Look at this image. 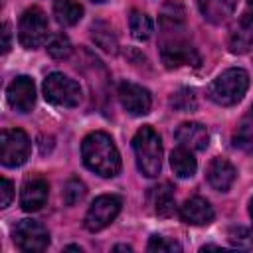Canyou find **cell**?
Returning a JSON list of instances; mask_svg holds the SVG:
<instances>
[{"mask_svg":"<svg viewBox=\"0 0 253 253\" xmlns=\"http://www.w3.org/2000/svg\"><path fill=\"white\" fill-rule=\"evenodd\" d=\"M233 146L245 152H253V126H249L247 123H241L237 132L233 134Z\"/></svg>","mask_w":253,"mask_h":253,"instance_id":"83f0119b","label":"cell"},{"mask_svg":"<svg viewBox=\"0 0 253 253\" xmlns=\"http://www.w3.org/2000/svg\"><path fill=\"white\" fill-rule=\"evenodd\" d=\"M91 38H93V42L101 49H105L109 53H115L117 51V38L113 34V28L107 22H93V26H91Z\"/></svg>","mask_w":253,"mask_h":253,"instance_id":"7402d4cb","label":"cell"},{"mask_svg":"<svg viewBox=\"0 0 253 253\" xmlns=\"http://www.w3.org/2000/svg\"><path fill=\"white\" fill-rule=\"evenodd\" d=\"M235 168L225 158H213L206 170V180L215 192H227L235 180Z\"/></svg>","mask_w":253,"mask_h":253,"instance_id":"9a60e30c","label":"cell"},{"mask_svg":"<svg viewBox=\"0 0 253 253\" xmlns=\"http://www.w3.org/2000/svg\"><path fill=\"white\" fill-rule=\"evenodd\" d=\"M30 156V138L22 128H4L0 132V160L8 168L22 166Z\"/></svg>","mask_w":253,"mask_h":253,"instance_id":"5b68a950","label":"cell"},{"mask_svg":"<svg viewBox=\"0 0 253 253\" xmlns=\"http://www.w3.org/2000/svg\"><path fill=\"white\" fill-rule=\"evenodd\" d=\"M198 6H200L202 16L208 22L221 24L233 14L237 0H198Z\"/></svg>","mask_w":253,"mask_h":253,"instance_id":"2e32d148","label":"cell"},{"mask_svg":"<svg viewBox=\"0 0 253 253\" xmlns=\"http://www.w3.org/2000/svg\"><path fill=\"white\" fill-rule=\"evenodd\" d=\"M47 53L53 59H65V57H69V53H71V42H69V38L63 36V34H55L49 40V43H47Z\"/></svg>","mask_w":253,"mask_h":253,"instance_id":"4316f807","label":"cell"},{"mask_svg":"<svg viewBox=\"0 0 253 253\" xmlns=\"http://www.w3.org/2000/svg\"><path fill=\"white\" fill-rule=\"evenodd\" d=\"M227 239L237 249H253V229L249 227H243V225L231 227L227 233Z\"/></svg>","mask_w":253,"mask_h":253,"instance_id":"484cf974","label":"cell"},{"mask_svg":"<svg viewBox=\"0 0 253 253\" xmlns=\"http://www.w3.org/2000/svg\"><path fill=\"white\" fill-rule=\"evenodd\" d=\"M148 251H158V253H168V251H180L182 247L176 243V241H170L162 235H152L148 245H146Z\"/></svg>","mask_w":253,"mask_h":253,"instance_id":"f1b7e54d","label":"cell"},{"mask_svg":"<svg viewBox=\"0 0 253 253\" xmlns=\"http://www.w3.org/2000/svg\"><path fill=\"white\" fill-rule=\"evenodd\" d=\"M91 2H97V4H101V2H105V0H91Z\"/></svg>","mask_w":253,"mask_h":253,"instance_id":"8d00e7d4","label":"cell"},{"mask_svg":"<svg viewBox=\"0 0 253 253\" xmlns=\"http://www.w3.org/2000/svg\"><path fill=\"white\" fill-rule=\"evenodd\" d=\"M43 97L57 107H75L81 101V87L63 73H49L43 79Z\"/></svg>","mask_w":253,"mask_h":253,"instance_id":"277c9868","label":"cell"},{"mask_svg":"<svg viewBox=\"0 0 253 253\" xmlns=\"http://www.w3.org/2000/svg\"><path fill=\"white\" fill-rule=\"evenodd\" d=\"M47 38V18L43 14L42 8L32 6L28 8L22 18H20V26H18V40L24 47L34 49L40 47Z\"/></svg>","mask_w":253,"mask_h":253,"instance_id":"8992f818","label":"cell"},{"mask_svg":"<svg viewBox=\"0 0 253 253\" xmlns=\"http://www.w3.org/2000/svg\"><path fill=\"white\" fill-rule=\"evenodd\" d=\"M152 206H154V213L160 217H170L174 213L176 204H174V192L170 184H160L152 188Z\"/></svg>","mask_w":253,"mask_h":253,"instance_id":"d6986e66","label":"cell"},{"mask_svg":"<svg viewBox=\"0 0 253 253\" xmlns=\"http://www.w3.org/2000/svg\"><path fill=\"white\" fill-rule=\"evenodd\" d=\"M2 200H0V208H8L10 202H12V196H14V186L8 178H2Z\"/></svg>","mask_w":253,"mask_h":253,"instance_id":"f546056e","label":"cell"},{"mask_svg":"<svg viewBox=\"0 0 253 253\" xmlns=\"http://www.w3.org/2000/svg\"><path fill=\"white\" fill-rule=\"evenodd\" d=\"M243 123H247L249 126H253V103H251V107H249V113H247V117H245V121Z\"/></svg>","mask_w":253,"mask_h":253,"instance_id":"d6a6232c","label":"cell"},{"mask_svg":"<svg viewBox=\"0 0 253 253\" xmlns=\"http://www.w3.org/2000/svg\"><path fill=\"white\" fill-rule=\"evenodd\" d=\"M81 158H83V164L91 172H95V174H99L103 178H113L121 170L119 150H117L113 138L107 132H101V130L89 132L83 138V142H81Z\"/></svg>","mask_w":253,"mask_h":253,"instance_id":"6da1fadb","label":"cell"},{"mask_svg":"<svg viewBox=\"0 0 253 253\" xmlns=\"http://www.w3.org/2000/svg\"><path fill=\"white\" fill-rule=\"evenodd\" d=\"M174 136H176L178 144L188 150H206L208 142H210L208 128L202 123H182L176 128Z\"/></svg>","mask_w":253,"mask_h":253,"instance_id":"5bb4252c","label":"cell"},{"mask_svg":"<svg viewBox=\"0 0 253 253\" xmlns=\"http://www.w3.org/2000/svg\"><path fill=\"white\" fill-rule=\"evenodd\" d=\"M128 28H130L132 38L142 42V40H148L150 34H152V20L144 12L132 10L130 16H128Z\"/></svg>","mask_w":253,"mask_h":253,"instance_id":"603a6c76","label":"cell"},{"mask_svg":"<svg viewBox=\"0 0 253 253\" xmlns=\"http://www.w3.org/2000/svg\"><path fill=\"white\" fill-rule=\"evenodd\" d=\"M113 251H132V249H130L128 245H115Z\"/></svg>","mask_w":253,"mask_h":253,"instance_id":"836d02e7","label":"cell"},{"mask_svg":"<svg viewBox=\"0 0 253 253\" xmlns=\"http://www.w3.org/2000/svg\"><path fill=\"white\" fill-rule=\"evenodd\" d=\"M117 95H119V101H121L123 109L128 115L140 117V115H146L150 111L152 99H150V93L142 85H136V83H130V81H123L119 85V93Z\"/></svg>","mask_w":253,"mask_h":253,"instance_id":"30bf717a","label":"cell"},{"mask_svg":"<svg viewBox=\"0 0 253 253\" xmlns=\"http://www.w3.org/2000/svg\"><path fill=\"white\" fill-rule=\"evenodd\" d=\"M227 45L231 53H247L253 47V26L239 20L235 28L229 32Z\"/></svg>","mask_w":253,"mask_h":253,"instance_id":"e0dca14e","label":"cell"},{"mask_svg":"<svg viewBox=\"0 0 253 253\" xmlns=\"http://www.w3.org/2000/svg\"><path fill=\"white\" fill-rule=\"evenodd\" d=\"M2 40H4V42H2V51L6 53V51L10 49V26H8V24L2 26Z\"/></svg>","mask_w":253,"mask_h":253,"instance_id":"4dcf8cb0","label":"cell"},{"mask_svg":"<svg viewBox=\"0 0 253 253\" xmlns=\"http://www.w3.org/2000/svg\"><path fill=\"white\" fill-rule=\"evenodd\" d=\"M249 2H253V0H249Z\"/></svg>","mask_w":253,"mask_h":253,"instance_id":"74e56055","label":"cell"},{"mask_svg":"<svg viewBox=\"0 0 253 253\" xmlns=\"http://www.w3.org/2000/svg\"><path fill=\"white\" fill-rule=\"evenodd\" d=\"M249 215H251V221H253V200L249 202Z\"/></svg>","mask_w":253,"mask_h":253,"instance_id":"d590c367","label":"cell"},{"mask_svg":"<svg viewBox=\"0 0 253 253\" xmlns=\"http://www.w3.org/2000/svg\"><path fill=\"white\" fill-rule=\"evenodd\" d=\"M123 200L115 194H105L95 198V202L89 206L87 213H85V227L89 231H101L105 229L121 211Z\"/></svg>","mask_w":253,"mask_h":253,"instance_id":"ba28073f","label":"cell"},{"mask_svg":"<svg viewBox=\"0 0 253 253\" xmlns=\"http://www.w3.org/2000/svg\"><path fill=\"white\" fill-rule=\"evenodd\" d=\"M247 87H249L247 71H243L241 67H231V69H225L223 73H219L211 81L208 95L213 103H217L221 107H229L243 99Z\"/></svg>","mask_w":253,"mask_h":253,"instance_id":"3957f363","label":"cell"},{"mask_svg":"<svg viewBox=\"0 0 253 253\" xmlns=\"http://www.w3.org/2000/svg\"><path fill=\"white\" fill-rule=\"evenodd\" d=\"M47 192L49 186L43 178L36 176L24 182L22 192H20V206L24 211H38L42 210V206H45L47 202Z\"/></svg>","mask_w":253,"mask_h":253,"instance_id":"7c38bea8","label":"cell"},{"mask_svg":"<svg viewBox=\"0 0 253 253\" xmlns=\"http://www.w3.org/2000/svg\"><path fill=\"white\" fill-rule=\"evenodd\" d=\"M12 237L16 247L26 253H40L49 245L47 229L34 219H20L12 231Z\"/></svg>","mask_w":253,"mask_h":253,"instance_id":"52a82bcc","label":"cell"},{"mask_svg":"<svg viewBox=\"0 0 253 253\" xmlns=\"http://www.w3.org/2000/svg\"><path fill=\"white\" fill-rule=\"evenodd\" d=\"M85 184L79 180V178H69L63 186V192H61V198L65 202V206H75L77 202H81L85 198Z\"/></svg>","mask_w":253,"mask_h":253,"instance_id":"cb8c5ba5","label":"cell"},{"mask_svg":"<svg viewBox=\"0 0 253 253\" xmlns=\"http://www.w3.org/2000/svg\"><path fill=\"white\" fill-rule=\"evenodd\" d=\"M65 249H69V251H81V247H79V245H67Z\"/></svg>","mask_w":253,"mask_h":253,"instance_id":"e575fe53","label":"cell"},{"mask_svg":"<svg viewBox=\"0 0 253 253\" xmlns=\"http://www.w3.org/2000/svg\"><path fill=\"white\" fill-rule=\"evenodd\" d=\"M239 20H241V22H245V24H249V26H253V10L243 12V16H241Z\"/></svg>","mask_w":253,"mask_h":253,"instance_id":"1f68e13d","label":"cell"},{"mask_svg":"<svg viewBox=\"0 0 253 253\" xmlns=\"http://www.w3.org/2000/svg\"><path fill=\"white\" fill-rule=\"evenodd\" d=\"M8 105L18 113H30L36 103V85L28 75L16 77L6 89Z\"/></svg>","mask_w":253,"mask_h":253,"instance_id":"8fae6325","label":"cell"},{"mask_svg":"<svg viewBox=\"0 0 253 253\" xmlns=\"http://www.w3.org/2000/svg\"><path fill=\"white\" fill-rule=\"evenodd\" d=\"M170 166H172V170H174V174L178 178H192L196 174L198 162H196L192 150L180 146V148L172 150V154H170Z\"/></svg>","mask_w":253,"mask_h":253,"instance_id":"ac0fdd59","label":"cell"},{"mask_svg":"<svg viewBox=\"0 0 253 253\" xmlns=\"http://www.w3.org/2000/svg\"><path fill=\"white\" fill-rule=\"evenodd\" d=\"M213 215L215 213L210 202L200 196H194L180 206V217L188 225H208L213 221Z\"/></svg>","mask_w":253,"mask_h":253,"instance_id":"4fadbf2b","label":"cell"},{"mask_svg":"<svg viewBox=\"0 0 253 253\" xmlns=\"http://www.w3.org/2000/svg\"><path fill=\"white\" fill-rule=\"evenodd\" d=\"M53 16L63 26H75L83 16V8L75 0H55L53 2Z\"/></svg>","mask_w":253,"mask_h":253,"instance_id":"ffe728a7","label":"cell"},{"mask_svg":"<svg viewBox=\"0 0 253 253\" xmlns=\"http://www.w3.org/2000/svg\"><path fill=\"white\" fill-rule=\"evenodd\" d=\"M170 107L178 113H188L196 109V95L192 89H180L170 97Z\"/></svg>","mask_w":253,"mask_h":253,"instance_id":"d4e9b609","label":"cell"},{"mask_svg":"<svg viewBox=\"0 0 253 253\" xmlns=\"http://www.w3.org/2000/svg\"><path fill=\"white\" fill-rule=\"evenodd\" d=\"M160 57H162V63L168 67V69H174V67H182V65H192V67H198L200 65V53L196 51V47H192L188 42L184 40H168L162 43L160 47Z\"/></svg>","mask_w":253,"mask_h":253,"instance_id":"9c48e42d","label":"cell"},{"mask_svg":"<svg viewBox=\"0 0 253 253\" xmlns=\"http://www.w3.org/2000/svg\"><path fill=\"white\" fill-rule=\"evenodd\" d=\"M132 150L138 170L146 178H156L162 168V140L152 126H142L132 138Z\"/></svg>","mask_w":253,"mask_h":253,"instance_id":"7a4b0ae2","label":"cell"},{"mask_svg":"<svg viewBox=\"0 0 253 253\" xmlns=\"http://www.w3.org/2000/svg\"><path fill=\"white\" fill-rule=\"evenodd\" d=\"M184 18H186L184 6L178 0H168L160 10V24L164 30H176L178 26L184 24Z\"/></svg>","mask_w":253,"mask_h":253,"instance_id":"44dd1931","label":"cell"}]
</instances>
